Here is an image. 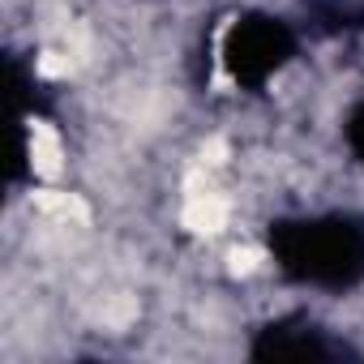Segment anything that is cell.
<instances>
[{"label": "cell", "instance_id": "cell-2", "mask_svg": "<svg viewBox=\"0 0 364 364\" xmlns=\"http://www.w3.org/2000/svg\"><path fill=\"white\" fill-rule=\"evenodd\" d=\"M31 154H35V167H39L43 176H52V171L60 167V141H56V133L43 129V124H35V133H31Z\"/></svg>", "mask_w": 364, "mask_h": 364}, {"label": "cell", "instance_id": "cell-1", "mask_svg": "<svg viewBox=\"0 0 364 364\" xmlns=\"http://www.w3.org/2000/svg\"><path fill=\"white\" fill-rule=\"evenodd\" d=\"M223 223H228V206L215 193H193L185 202V228H193V232H219Z\"/></svg>", "mask_w": 364, "mask_h": 364}]
</instances>
